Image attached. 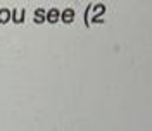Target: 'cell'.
Instances as JSON below:
<instances>
[{"label":"cell","instance_id":"cell-1","mask_svg":"<svg viewBox=\"0 0 152 131\" xmlns=\"http://www.w3.org/2000/svg\"><path fill=\"white\" fill-rule=\"evenodd\" d=\"M62 17H64V21H66V23H71V21H73V17H75V14H73V10H66Z\"/></svg>","mask_w":152,"mask_h":131},{"label":"cell","instance_id":"cell-2","mask_svg":"<svg viewBox=\"0 0 152 131\" xmlns=\"http://www.w3.org/2000/svg\"><path fill=\"white\" fill-rule=\"evenodd\" d=\"M48 19H50L52 23H56V19H57V10H50V14H48Z\"/></svg>","mask_w":152,"mask_h":131}]
</instances>
